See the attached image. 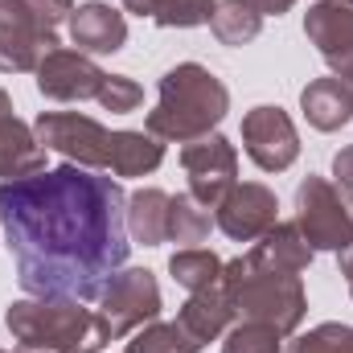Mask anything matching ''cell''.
Instances as JSON below:
<instances>
[{"instance_id":"obj_1","label":"cell","mask_w":353,"mask_h":353,"mask_svg":"<svg viewBox=\"0 0 353 353\" xmlns=\"http://www.w3.org/2000/svg\"><path fill=\"white\" fill-rule=\"evenodd\" d=\"M0 226L29 296L99 300L132 251L123 185L79 165L0 181Z\"/></svg>"},{"instance_id":"obj_6","label":"cell","mask_w":353,"mask_h":353,"mask_svg":"<svg viewBox=\"0 0 353 353\" xmlns=\"http://www.w3.org/2000/svg\"><path fill=\"white\" fill-rule=\"evenodd\" d=\"M99 316L107 321L111 341L115 337H132L136 329H144L148 321H157L161 316L157 275L148 267H123V271H115L111 283L99 296Z\"/></svg>"},{"instance_id":"obj_2","label":"cell","mask_w":353,"mask_h":353,"mask_svg":"<svg viewBox=\"0 0 353 353\" xmlns=\"http://www.w3.org/2000/svg\"><path fill=\"white\" fill-rule=\"evenodd\" d=\"M4 325L17 341V353H99L111 341L107 321L70 296L17 300L4 312Z\"/></svg>"},{"instance_id":"obj_13","label":"cell","mask_w":353,"mask_h":353,"mask_svg":"<svg viewBox=\"0 0 353 353\" xmlns=\"http://www.w3.org/2000/svg\"><path fill=\"white\" fill-rule=\"evenodd\" d=\"M70 41L83 54H115L128 41V21H123V12H115L103 0L79 4L70 12Z\"/></svg>"},{"instance_id":"obj_21","label":"cell","mask_w":353,"mask_h":353,"mask_svg":"<svg viewBox=\"0 0 353 353\" xmlns=\"http://www.w3.org/2000/svg\"><path fill=\"white\" fill-rule=\"evenodd\" d=\"M218 0H123L128 12L136 17H152L165 29H193V25H210Z\"/></svg>"},{"instance_id":"obj_18","label":"cell","mask_w":353,"mask_h":353,"mask_svg":"<svg viewBox=\"0 0 353 353\" xmlns=\"http://www.w3.org/2000/svg\"><path fill=\"white\" fill-rule=\"evenodd\" d=\"M70 12L74 0H0V29L58 41V25L70 21Z\"/></svg>"},{"instance_id":"obj_20","label":"cell","mask_w":353,"mask_h":353,"mask_svg":"<svg viewBox=\"0 0 353 353\" xmlns=\"http://www.w3.org/2000/svg\"><path fill=\"white\" fill-rule=\"evenodd\" d=\"M165 144L152 132H111V173L115 176H148L161 169Z\"/></svg>"},{"instance_id":"obj_14","label":"cell","mask_w":353,"mask_h":353,"mask_svg":"<svg viewBox=\"0 0 353 353\" xmlns=\"http://www.w3.org/2000/svg\"><path fill=\"white\" fill-rule=\"evenodd\" d=\"M230 321H234V312H230V300H226L222 279H218L214 288L189 292L185 308L176 312V325L189 333V341H193L197 350H201V345H210V341H218V337L230 329Z\"/></svg>"},{"instance_id":"obj_33","label":"cell","mask_w":353,"mask_h":353,"mask_svg":"<svg viewBox=\"0 0 353 353\" xmlns=\"http://www.w3.org/2000/svg\"><path fill=\"white\" fill-rule=\"evenodd\" d=\"M4 115H12V99H8V90H0V119Z\"/></svg>"},{"instance_id":"obj_32","label":"cell","mask_w":353,"mask_h":353,"mask_svg":"<svg viewBox=\"0 0 353 353\" xmlns=\"http://www.w3.org/2000/svg\"><path fill=\"white\" fill-rule=\"evenodd\" d=\"M337 259H341V275H345V283H350V296H353V243L345 251H337Z\"/></svg>"},{"instance_id":"obj_11","label":"cell","mask_w":353,"mask_h":353,"mask_svg":"<svg viewBox=\"0 0 353 353\" xmlns=\"http://www.w3.org/2000/svg\"><path fill=\"white\" fill-rule=\"evenodd\" d=\"M304 37L321 50L337 79H353V0H316L304 12Z\"/></svg>"},{"instance_id":"obj_17","label":"cell","mask_w":353,"mask_h":353,"mask_svg":"<svg viewBox=\"0 0 353 353\" xmlns=\"http://www.w3.org/2000/svg\"><path fill=\"white\" fill-rule=\"evenodd\" d=\"M312 255H316V251L308 247V239L300 234V226H296V222H275L263 239L247 251V259H251V263L275 267V271H292V275L308 271Z\"/></svg>"},{"instance_id":"obj_26","label":"cell","mask_w":353,"mask_h":353,"mask_svg":"<svg viewBox=\"0 0 353 353\" xmlns=\"http://www.w3.org/2000/svg\"><path fill=\"white\" fill-rule=\"evenodd\" d=\"M123 353H197V345L189 341V333L176 325V321H148L144 329L132 333L128 350Z\"/></svg>"},{"instance_id":"obj_28","label":"cell","mask_w":353,"mask_h":353,"mask_svg":"<svg viewBox=\"0 0 353 353\" xmlns=\"http://www.w3.org/2000/svg\"><path fill=\"white\" fill-rule=\"evenodd\" d=\"M350 337H353V325L325 321L312 333H300L283 353H350Z\"/></svg>"},{"instance_id":"obj_22","label":"cell","mask_w":353,"mask_h":353,"mask_svg":"<svg viewBox=\"0 0 353 353\" xmlns=\"http://www.w3.org/2000/svg\"><path fill=\"white\" fill-rule=\"evenodd\" d=\"M210 29L222 46H247L259 37L263 29V17L251 0H218L214 4V17H210Z\"/></svg>"},{"instance_id":"obj_31","label":"cell","mask_w":353,"mask_h":353,"mask_svg":"<svg viewBox=\"0 0 353 353\" xmlns=\"http://www.w3.org/2000/svg\"><path fill=\"white\" fill-rule=\"evenodd\" d=\"M255 8H259V17H283L296 0H251Z\"/></svg>"},{"instance_id":"obj_15","label":"cell","mask_w":353,"mask_h":353,"mask_svg":"<svg viewBox=\"0 0 353 353\" xmlns=\"http://www.w3.org/2000/svg\"><path fill=\"white\" fill-rule=\"evenodd\" d=\"M300 107H304V119L316 128V132H341L353 119V87L345 79H316L300 90Z\"/></svg>"},{"instance_id":"obj_27","label":"cell","mask_w":353,"mask_h":353,"mask_svg":"<svg viewBox=\"0 0 353 353\" xmlns=\"http://www.w3.org/2000/svg\"><path fill=\"white\" fill-rule=\"evenodd\" d=\"M283 337L271 329V325H259V321H239L226 341H222V353H283L279 345Z\"/></svg>"},{"instance_id":"obj_12","label":"cell","mask_w":353,"mask_h":353,"mask_svg":"<svg viewBox=\"0 0 353 353\" xmlns=\"http://www.w3.org/2000/svg\"><path fill=\"white\" fill-rule=\"evenodd\" d=\"M107 83V74L90 62L83 50H50L37 66V90L54 103H83L99 99V90Z\"/></svg>"},{"instance_id":"obj_24","label":"cell","mask_w":353,"mask_h":353,"mask_svg":"<svg viewBox=\"0 0 353 353\" xmlns=\"http://www.w3.org/2000/svg\"><path fill=\"white\" fill-rule=\"evenodd\" d=\"M210 226H214V214L193 193H176L169 201V243L197 247V243L210 239Z\"/></svg>"},{"instance_id":"obj_16","label":"cell","mask_w":353,"mask_h":353,"mask_svg":"<svg viewBox=\"0 0 353 353\" xmlns=\"http://www.w3.org/2000/svg\"><path fill=\"white\" fill-rule=\"evenodd\" d=\"M46 144L37 140V132L29 123H21L17 115L0 119V176L4 181H21L46 169Z\"/></svg>"},{"instance_id":"obj_19","label":"cell","mask_w":353,"mask_h":353,"mask_svg":"<svg viewBox=\"0 0 353 353\" xmlns=\"http://www.w3.org/2000/svg\"><path fill=\"white\" fill-rule=\"evenodd\" d=\"M169 193L165 189H136L128 197V239L144 247L169 243Z\"/></svg>"},{"instance_id":"obj_35","label":"cell","mask_w":353,"mask_h":353,"mask_svg":"<svg viewBox=\"0 0 353 353\" xmlns=\"http://www.w3.org/2000/svg\"><path fill=\"white\" fill-rule=\"evenodd\" d=\"M0 353H8V350H0Z\"/></svg>"},{"instance_id":"obj_30","label":"cell","mask_w":353,"mask_h":353,"mask_svg":"<svg viewBox=\"0 0 353 353\" xmlns=\"http://www.w3.org/2000/svg\"><path fill=\"white\" fill-rule=\"evenodd\" d=\"M333 176H337L341 185H350V189H353V144H345V148L333 157Z\"/></svg>"},{"instance_id":"obj_3","label":"cell","mask_w":353,"mask_h":353,"mask_svg":"<svg viewBox=\"0 0 353 353\" xmlns=\"http://www.w3.org/2000/svg\"><path fill=\"white\" fill-rule=\"evenodd\" d=\"M226 111H230L226 83L197 62H181L161 79L157 107L148 111V132L157 140L189 144L197 136H210L226 119Z\"/></svg>"},{"instance_id":"obj_8","label":"cell","mask_w":353,"mask_h":353,"mask_svg":"<svg viewBox=\"0 0 353 353\" xmlns=\"http://www.w3.org/2000/svg\"><path fill=\"white\" fill-rule=\"evenodd\" d=\"M181 165L189 173V193L205 205V210H218V201L239 185V152L226 136L210 132V136H197L181 148Z\"/></svg>"},{"instance_id":"obj_29","label":"cell","mask_w":353,"mask_h":353,"mask_svg":"<svg viewBox=\"0 0 353 353\" xmlns=\"http://www.w3.org/2000/svg\"><path fill=\"white\" fill-rule=\"evenodd\" d=\"M140 99H144V90H140L136 79H128V74H107V83H103V90H99V103H103L107 111H115V115L136 111Z\"/></svg>"},{"instance_id":"obj_23","label":"cell","mask_w":353,"mask_h":353,"mask_svg":"<svg viewBox=\"0 0 353 353\" xmlns=\"http://www.w3.org/2000/svg\"><path fill=\"white\" fill-rule=\"evenodd\" d=\"M50 50H58V41L37 37V33L0 29V74H37V66Z\"/></svg>"},{"instance_id":"obj_4","label":"cell","mask_w":353,"mask_h":353,"mask_svg":"<svg viewBox=\"0 0 353 353\" xmlns=\"http://www.w3.org/2000/svg\"><path fill=\"white\" fill-rule=\"evenodd\" d=\"M222 288L230 300L234 321H259L271 325L279 337H292L308 312V296L300 275L292 271H275V267H259L243 259H230L222 267Z\"/></svg>"},{"instance_id":"obj_25","label":"cell","mask_w":353,"mask_h":353,"mask_svg":"<svg viewBox=\"0 0 353 353\" xmlns=\"http://www.w3.org/2000/svg\"><path fill=\"white\" fill-rule=\"evenodd\" d=\"M222 259L214 251H201V247H181L173 259H169V275L185 292H201V288H214L222 279Z\"/></svg>"},{"instance_id":"obj_5","label":"cell","mask_w":353,"mask_h":353,"mask_svg":"<svg viewBox=\"0 0 353 353\" xmlns=\"http://www.w3.org/2000/svg\"><path fill=\"white\" fill-rule=\"evenodd\" d=\"M296 226L312 251H345L353 243V189L329 176H304L296 189Z\"/></svg>"},{"instance_id":"obj_34","label":"cell","mask_w":353,"mask_h":353,"mask_svg":"<svg viewBox=\"0 0 353 353\" xmlns=\"http://www.w3.org/2000/svg\"><path fill=\"white\" fill-rule=\"evenodd\" d=\"M350 353H353V337H350Z\"/></svg>"},{"instance_id":"obj_10","label":"cell","mask_w":353,"mask_h":353,"mask_svg":"<svg viewBox=\"0 0 353 353\" xmlns=\"http://www.w3.org/2000/svg\"><path fill=\"white\" fill-rule=\"evenodd\" d=\"M214 222H218V230H222L226 239H234V243H259L267 230L279 222V201H275V193H271L267 185L243 181V185H234V189L218 201Z\"/></svg>"},{"instance_id":"obj_9","label":"cell","mask_w":353,"mask_h":353,"mask_svg":"<svg viewBox=\"0 0 353 353\" xmlns=\"http://www.w3.org/2000/svg\"><path fill=\"white\" fill-rule=\"evenodd\" d=\"M243 148L247 157L263 169V173H283L296 165L300 157V136H296V123L288 119L283 107H255L243 115Z\"/></svg>"},{"instance_id":"obj_7","label":"cell","mask_w":353,"mask_h":353,"mask_svg":"<svg viewBox=\"0 0 353 353\" xmlns=\"http://www.w3.org/2000/svg\"><path fill=\"white\" fill-rule=\"evenodd\" d=\"M33 132H37V140L50 148V152H58V157H66L70 165H79V169H111V132L99 123V119H90V115H74V111H41L37 115V123H33Z\"/></svg>"}]
</instances>
